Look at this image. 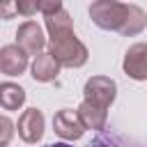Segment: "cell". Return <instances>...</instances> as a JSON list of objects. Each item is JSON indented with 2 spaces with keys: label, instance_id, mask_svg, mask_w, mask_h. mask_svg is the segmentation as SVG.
<instances>
[{
  "label": "cell",
  "instance_id": "16",
  "mask_svg": "<svg viewBox=\"0 0 147 147\" xmlns=\"http://www.w3.org/2000/svg\"><path fill=\"white\" fill-rule=\"evenodd\" d=\"M16 16V0H0V18L11 21Z\"/></svg>",
  "mask_w": 147,
  "mask_h": 147
},
{
  "label": "cell",
  "instance_id": "12",
  "mask_svg": "<svg viewBox=\"0 0 147 147\" xmlns=\"http://www.w3.org/2000/svg\"><path fill=\"white\" fill-rule=\"evenodd\" d=\"M87 147H136L129 138L115 133V131H101Z\"/></svg>",
  "mask_w": 147,
  "mask_h": 147
},
{
  "label": "cell",
  "instance_id": "13",
  "mask_svg": "<svg viewBox=\"0 0 147 147\" xmlns=\"http://www.w3.org/2000/svg\"><path fill=\"white\" fill-rule=\"evenodd\" d=\"M14 138V122L7 115H0V147H7Z\"/></svg>",
  "mask_w": 147,
  "mask_h": 147
},
{
  "label": "cell",
  "instance_id": "3",
  "mask_svg": "<svg viewBox=\"0 0 147 147\" xmlns=\"http://www.w3.org/2000/svg\"><path fill=\"white\" fill-rule=\"evenodd\" d=\"M83 92H85V101H92L108 110V106L117 96V83L108 76H92V78H87Z\"/></svg>",
  "mask_w": 147,
  "mask_h": 147
},
{
  "label": "cell",
  "instance_id": "1",
  "mask_svg": "<svg viewBox=\"0 0 147 147\" xmlns=\"http://www.w3.org/2000/svg\"><path fill=\"white\" fill-rule=\"evenodd\" d=\"M46 30H48V55L60 64L69 69H78L87 62V46L76 39L71 16L64 9H57L46 16Z\"/></svg>",
  "mask_w": 147,
  "mask_h": 147
},
{
  "label": "cell",
  "instance_id": "11",
  "mask_svg": "<svg viewBox=\"0 0 147 147\" xmlns=\"http://www.w3.org/2000/svg\"><path fill=\"white\" fill-rule=\"evenodd\" d=\"M25 103V90L11 80L0 83V106L5 110H18Z\"/></svg>",
  "mask_w": 147,
  "mask_h": 147
},
{
  "label": "cell",
  "instance_id": "10",
  "mask_svg": "<svg viewBox=\"0 0 147 147\" xmlns=\"http://www.w3.org/2000/svg\"><path fill=\"white\" fill-rule=\"evenodd\" d=\"M30 71H32V78H34V80H39V83H48V80H55V78H57V74H60V64H57L48 53H39V55H34Z\"/></svg>",
  "mask_w": 147,
  "mask_h": 147
},
{
  "label": "cell",
  "instance_id": "8",
  "mask_svg": "<svg viewBox=\"0 0 147 147\" xmlns=\"http://www.w3.org/2000/svg\"><path fill=\"white\" fill-rule=\"evenodd\" d=\"M124 71L133 80H145L147 78V46L142 41L133 44L126 55H124Z\"/></svg>",
  "mask_w": 147,
  "mask_h": 147
},
{
  "label": "cell",
  "instance_id": "7",
  "mask_svg": "<svg viewBox=\"0 0 147 147\" xmlns=\"http://www.w3.org/2000/svg\"><path fill=\"white\" fill-rule=\"evenodd\" d=\"M28 69V55L16 44H7L0 48V71L7 76H21Z\"/></svg>",
  "mask_w": 147,
  "mask_h": 147
},
{
  "label": "cell",
  "instance_id": "17",
  "mask_svg": "<svg viewBox=\"0 0 147 147\" xmlns=\"http://www.w3.org/2000/svg\"><path fill=\"white\" fill-rule=\"evenodd\" d=\"M46 147H74V145H69V142H53V145H46Z\"/></svg>",
  "mask_w": 147,
  "mask_h": 147
},
{
  "label": "cell",
  "instance_id": "4",
  "mask_svg": "<svg viewBox=\"0 0 147 147\" xmlns=\"http://www.w3.org/2000/svg\"><path fill=\"white\" fill-rule=\"evenodd\" d=\"M16 46L25 51V55H39L46 46V37L39 23L34 21H25L18 25L16 30Z\"/></svg>",
  "mask_w": 147,
  "mask_h": 147
},
{
  "label": "cell",
  "instance_id": "15",
  "mask_svg": "<svg viewBox=\"0 0 147 147\" xmlns=\"http://www.w3.org/2000/svg\"><path fill=\"white\" fill-rule=\"evenodd\" d=\"M34 2H37V11H41L44 16L62 9V0H34Z\"/></svg>",
  "mask_w": 147,
  "mask_h": 147
},
{
  "label": "cell",
  "instance_id": "9",
  "mask_svg": "<svg viewBox=\"0 0 147 147\" xmlns=\"http://www.w3.org/2000/svg\"><path fill=\"white\" fill-rule=\"evenodd\" d=\"M76 115H78L83 129H92V131H103V129H106L108 110L101 108V106H96V103H92V101H85V99H83V103L78 106Z\"/></svg>",
  "mask_w": 147,
  "mask_h": 147
},
{
  "label": "cell",
  "instance_id": "6",
  "mask_svg": "<svg viewBox=\"0 0 147 147\" xmlns=\"http://www.w3.org/2000/svg\"><path fill=\"white\" fill-rule=\"evenodd\" d=\"M53 129H55V133H57L60 138H64L67 142H69V140H78V138H83V133H85V129H83L76 110H69V108H62V110H57V113L53 115Z\"/></svg>",
  "mask_w": 147,
  "mask_h": 147
},
{
  "label": "cell",
  "instance_id": "14",
  "mask_svg": "<svg viewBox=\"0 0 147 147\" xmlns=\"http://www.w3.org/2000/svg\"><path fill=\"white\" fill-rule=\"evenodd\" d=\"M16 14H21L25 18L34 16L37 14V2L34 0H16Z\"/></svg>",
  "mask_w": 147,
  "mask_h": 147
},
{
  "label": "cell",
  "instance_id": "5",
  "mask_svg": "<svg viewBox=\"0 0 147 147\" xmlns=\"http://www.w3.org/2000/svg\"><path fill=\"white\" fill-rule=\"evenodd\" d=\"M16 126H18V136L25 142L34 145L44 138V113L37 110V108H28V110L21 113Z\"/></svg>",
  "mask_w": 147,
  "mask_h": 147
},
{
  "label": "cell",
  "instance_id": "2",
  "mask_svg": "<svg viewBox=\"0 0 147 147\" xmlns=\"http://www.w3.org/2000/svg\"><path fill=\"white\" fill-rule=\"evenodd\" d=\"M90 18L96 28L136 37L145 30L147 16L138 5H124L117 0H94L90 5Z\"/></svg>",
  "mask_w": 147,
  "mask_h": 147
}]
</instances>
